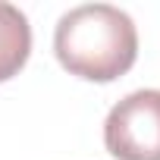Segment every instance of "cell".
<instances>
[{
    "label": "cell",
    "mask_w": 160,
    "mask_h": 160,
    "mask_svg": "<svg viewBox=\"0 0 160 160\" xmlns=\"http://www.w3.org/2000/svg\"><path fill=\"white\" fill-rule=\"evenodd\" d=\"M53 53L69 75L85 82H113L135 66L138 32L129 13L110 3H85L60 16Z\"/></svg>",
    "instance_id": "cell-1"
},
{
    "label": "cell",
    "mask_w": 160,
    "mask_h": 160,
    "mask_svg": "<svg viewBox=\"0 0 160 160\" xmlns=\"http://www.w3.org/2000/svg\"><path fill=\"white\" fill-rule=\"evenodd\" d=\"M104 144L116 160H160V91L126 94L107 113Z\"/></svg>",
    "instance_id": "cell-2"
},
{
    "label": "cell",
    "mask_w": 160,
    "mask_h": 160,
    "mask_svg": "<svg viewBox=\"0 0 160 160\" xmlns=\"http://www.w3.org/2000/svg\"><path fill=\"white\" fill-rule=\"evenodd\" d=\"M32 53V25L22 10L0 0V82L19 75Z\"/></svg>",
    "instance_id": "cell-3"
}]
</instances>
